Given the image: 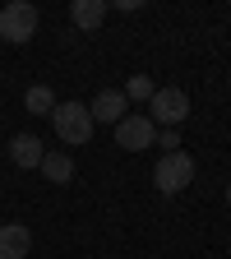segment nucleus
<instances>
[{
  "label": "nucleus",
  "instance_id": "1",
  "mask_svg": "<svg viewBox=\"0 0 231 259\" xmlns=\"http://www.w3.org/2000/svg\"><path fill=\"white\" fill-rule=\"evenodd\" d=\"M51 125H56L60 144H70V148H83L93 139V111H88V102H56Z\"/></svg>",
  "mask_w": 231,
  "mask_h": 259
},
{
  "label": "nucleus",
  "instance_id": "2",
  "mask_svg": "<svg viewBox=\"0 0 231 259\" xmlns=\"http://www.w3.org/2000/svg\"><path fill=\"white\" fill-rule=\"evenodd\" d=\"M185 116H190V97H185V88H157V93H153L148 120H153L157 130H176V125H185Z\"/></svg>",
  "mask_w": 231,
  "mask_h": 259
},
{
  "label": "nucleus",
  "instance_id": "3",
  "mask_svg": "<svg viewBox=\"0 0 231 259\" xmlns=\"http://www.w3.org/2000/svg\"><path fill=\"white\" fill-rule=\"evenodd\" d=\"M190 181H194V157H190V153H162V157H157L153 185H157L162 194H180Z\"/></svg>",
  "mask_w": 231,
  "mask_h": 259
},
{
  "label": "nucleus",
  "instance_id": "4",
  "mask_svg": "<svg viewBox=\"0 0 231 259\" xmlns=\"http://www.w3.org/2000/svg\"><path fill=\"white\" fill-rule=\"evenodd\" d=\"M0 37H5V42L37 37V5H28V0H10V5L0 10Z\"/></svg>",
  "mask_w": 231,
  "mask_h": 259
},
{
  "label": "nucleus",
  "instance_id": "5",
  "mask_svg": "<svg viewBox=\"0 0 231 259\" xmlns=\"http://www.w3.org/2000/svg\"><path fill=\"white\" fill-rule=\"evenodd\" d=\"M153 144H157V125H153L148 116H125V120L116 125V148L144 153V148H153Z\"/></svg>",
  "mask_w": 231,
  "mask_h": 259
},
{
  "label": "nucleus",
  "instance_id": "6",
  "mask_svg": "<svg viewBox=\"0 0 231 259\" xmlns=\"http://www.w3.org/2000/svg\"><path fill=\"white\" fill-rule=\"evenodd\" d=\"M129 97H125V88H102V93H97L93 97V102H88V111H93V125L97 120H102V125H120L129 111Z\"/></svg>",
  "mask_w": 231,
  "mask_h": 259
},
{
  "label": "nucleus",
  "instance_id": "7",
  "mask_svg": "<svg viewBox=\"0 0 231 259\" xmlns=\"http://www.w3.org/2000/svg\"><path fill=\"white\" fill-rule=\"evenodd\" d=\"M5 153H10L14 167H23V171L42 167V157H47V148H42V139H37V135H14V139L5 144Z\"/></svg>",
  "mask_w": 231,
  "mask_h": 259
},
{
  "label": "nucleus",
  "instance_id": "8",
  "mask_svg": "<svg viewBox=\"0 0 231 259\" xmlns=\"http://www.w3.org/2000/svg\"><path fill=\"white\" fill-rule=\"evenodd\" d=\"M32 232L23 222H0V259H28Z\"/></svg>",
  "mask_w": 231,
  "mask_h": 259
},
{
  "label": "nucleus",
  "instance_id": "9",
  "mask_svg": "<svg viewBox=\"0 0 231 259\" xmlns=\"http://www.w3.org/2000/svg\"><path fill=\"white\" fill-rule=\"evenodd\" d=\"M42 176H47L51 185H70V181H74V157H70V153H47V157H42Z\"/></svg>",
  "mask_w": 231,
  "mask_h": 259
},
{
  "label": "nucleus",
  "instance_id": "10",
  "mask_svg": "<svg viewBox=\"0 0 231 259\" xmlns=\"http://www.w3.org/2000/svg\"><path fill=\"white\" fill-rule=\"evenodd\" d=\"M70 19H74V28H97V23L107 19V0H74Z\"/></svg>",
  "mask_w": 231,
  "mask_h": 259
},
{
  "label": "nucleus",
  "instance_id": "11",
  "mask_svg": "<svg viewBox=\"0 0 231 259\" xmlns=\"http://www.w3.org/2000/svg\"><path fill=\"white\" fill-rule=\"evenodd\" d=\"M23 107H28L32 116H51V111H56V93H51L47 83H32V88L23 93Z\"/></svg>",
  "mask_w": 231,
  "mask_h": 259
},
{
  "label": "nucleus",
  "instance_id": "12",
  "mask_svg": "<svg viewBox=\"0 0 231 259\" xmlns=\"http://www.w3.org/2000/svg\"><path fill=\"white\" fill-rule=\"evenodd\" d=\"M153 93H157V88H153L148 74H134V79L125 83V97H148V102H153Z\"/></svg>",
  "mask_w": 231,
  "mask_h": 259
},
{
  "label": "nucleus",
  "instance_id": "13",
  "mask_svg": "<svg viewBox=\"0 0 231 259\" xmlns=\"http://www.w3.org/2000/svg\"><path fill=\"white\" fill-rule=\"evenodd\" d=\"M157 144L167 153H180V135H176V130H157Z\"/></svg>",
  "mask_w": 231,
  "mask_h": 259
}]
</instances>
